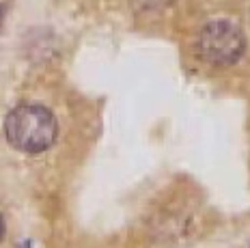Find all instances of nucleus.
I'll return each mask as SVG.
<instances>
[{"instance_id": "f257e3e1", "label": "nucleus", "mask_w": 250, "mask_h": 248, "mask_svg": "<svg viewBox=\"0 0 250 248\" xmlns=\"http://www.w3.org/2000/svg\"><path fill=\"white\" fill-rule=\"evenodd\" d=\"M7 141L22 153H41L50 149L59 134V123L45 106L20 104L4 119Z\"/></svg>"}, {"instance_id": "f03ea898", "label": "nucleus", "mask_w": 250, "mask_h": 248, "mask_svg": "<svg viewBox=\"0 0 250 248\" xmlns=\"http://www.w3.org/2000/svg\"><path fill=\"white\" fill-rule=\"evenodd\" d=\"M246 50V39L237 24L213 20L205 24L199 35V54L213 67H229L237 63Z\"/></svg>"}, {"instance_id": "7ed1b4c3", "label": "nucleus", "mask_w": 250, "mask_h": 248, "mask_svg": "<svg viewBox=\"0 0 250 248\" xmlns=\"http://www.w3.org/2000/svg\"><path fill=\"white\" fill-rule=\"evenodd\" d=\"M20 248H33V246H30V242H22V246Z\"/></svg>"}]
</instances>
